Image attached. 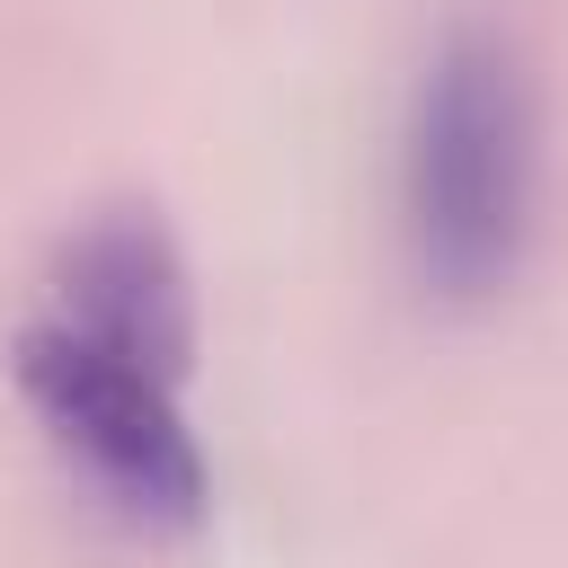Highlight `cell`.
Returning <instances> with one entry per match:
<instances>
[{"instance_id":"6da1fadb","label":"cell","mask_w":568,"mask_h":568,"mask_svg":"<svg viewBox=\"0 0 568 568\" xmlns=\"http://www.w3.org/2000/svg\"><path fill=\"white\" fill-rule=\"evenodd\" d=\"M541 186V89L506 27H444L399 115V240L435 302L515 284Z\"/></svg>"},{"instance_id":"3957f363","label":"cell","mask_w":568,"mask_h":568,"mask_svg":"<svg viewBox=\"0 0 568 568\" xmlns=\"http://www.w3.org/2000/svg\"><path fill=\"white\" fill-rule=\"evenodd\" d=\"M53 320L115 346V355H142L169 382H186L195 284H186V257H178L169 222L151 204H106L98 222H80L62 240V266H53Z\"/></svg>"},{"instance_id":"7a4b0ae2","label":"cell","mask_w":568,"mask_h":568,"mask_svg":"<svg viewBox=\"0 0 568 568\" xmlns=\"http://www.w3.org/2000/svg\"><path fill=\"white\" fill-rule=\"evenodd\" d=\"M18 390H27L36 426L133 524H151V532H195L204 524L213 470H204V444H195L169 373H151L142 355L98 346V337H80L44 311V320L18 328Z\"/></svg>"}]
</instances>
